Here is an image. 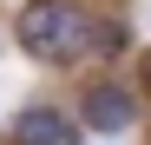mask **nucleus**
<instances>
[{
  "label": "nucleus",
  "mask_w": 151,
  "mask_h": 145,
  "mask_svg": "<svg viewBox=\"0 0 151 145\" xmlns=\"http://www.w3.org/2000/svg\"><path fill=\"white\" fill-rule=\"evenodd\" d=\"M92 27L99 20L72 0H27L20 13V46L40 59V66H79L92 53Z\"/></svg>",
  "instance_id": "nucleus-1"
},
{
  "label": "nucleus",
  "mask_w": 151,
  "mask_h": 145,
  "mask_svg": "<svg viewBox=\"0 0 151 145\" xmlns=\"http://www.w3.org/2000/svg\"><path fill=\"white\" fill-rule=\"evenodd\" d=\"M79 119L92 132H132V119H138V99H132V86H118V79H92L86 86V99H79Z\"/></svg>",
  "instance_id": "nucleus-2"
},
{
  "label": "nucleus",
  "mask_w": 151,
  "mask_h": 145,
  "mask_svg": "<svg viewBox=\"0 0 151 145\" xmlns=\"http://www.w3.org/2000/svg\"><path fill=\"white\" fill-rule=\"evenodd\" d=\"M13 145H79V125L59 106H27L13 119Z\"/></svg>",
  "instance_id": "nucleus-3"
},
{
  "label": "nucleus",
  "mask_w": 151,
  "mask_h": 145,
  "mask_svg": "<svg viewBox=\"0 0 151 145\" xmlns=\"http://www.w3.org/2000/svg\"><path fill=\"white\" fill-rule=\"evenodd\" d=\"M92 53H99V59L125 53V27H118V20H99V27H92Z\"/></svg>",
  "instance_id": "nucleus-4"
},
{
  "label": "nucleus",
  "mask_w": 151,
  "mask_h": 145,
  "mask_svg": "<svg viewBox=\"0 0 151 145\" xmlns=\"http://www.w3.org/2000/svg\"><path fill=\"white\" fill-rule=\"evenodd\" d=\"M145 79H151V59H145Z\"/></svg>",
  "instance_id": "nucleus-5"
}]
</instances>
